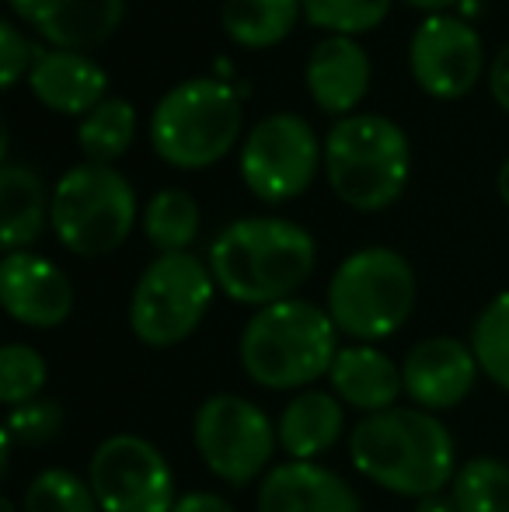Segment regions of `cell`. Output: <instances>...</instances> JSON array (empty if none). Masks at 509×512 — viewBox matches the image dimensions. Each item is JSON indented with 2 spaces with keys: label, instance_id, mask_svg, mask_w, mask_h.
I'll use <instances>...</instances> for the list:
<instances>
[{
  "label": "cell",
  "instance_id": "1",
  "mask_svg": "<svg viewBox=\"0 0 509 512\" xmlns=\"http://www.w3.org/2000/svg\"><path fill=\"white\" fill-rule=\"evenodd\" d=\"M206 265L224 297L262 310L297 297L318 265V244L283 216H245L213 237Z\"/></svg>",
  "mask_w": 509,
  "mask_h": 512
},
{
  "label": "cell",
  "instance_id": "2",
  "mask_svg": "<svg viewBox=\"0 0 509 512\" xmlns=\"http://www.w3.org/2000/svg\"><path fill=\"white\" fill-rule=\"evenodd\" d=\"M349 460L377 488L415 502L450 492L457 474L450 429L415 405L360 418L349 432Z\"/></svg>",
  "mask_w": 509,
  "mask_h": 512
},
{
  "label": "cell",
  "instance_id": "3",
  "mask_svg": "<svg viewBox=\"0 0 509 512\" xmlns=\"http://www.w3.org/2000/svg\"><path fill=\"white\" fill-rule=\"evenodd\" d=\"M339 328L311 300H279L255 310L238 338V363L262 391H307L339 356Z\"/></svg>",
  "mask_w": 509,
  "mask_h": 512
},
{
  "label": "cell",
  "instance_id": "4",
  "mask_svg": "<svg viewBox=\"0 0 509 512\" xmlns=\"http://www.w3.org/2000/svg\"><path fill=\"white\" fill-rule=\"evenodd\" d=\"M419 300V279L394 248H360L339 262L328 279L325 310L339 335L377 345L398 335Z\"/></svg>",
  "mask_w": 509,
  "mask_h": 512
},
{
  "label": "cell",
  "instance_id": "5",
  "mask_svg": "<svg viewBox=\"0 0 509 512\" xmlns=\"http://www.w3.org/2000/svg\"><path fill=\"white\" fill-rule=\"evenodd\" d=\"M412 171L408 140L384 115H346L325 136V175L349 209L377 213L398 203Z\"/></svg>",
  "mask_w": 509,
  "mask_h": 512
},
{
  "label": "cell",
  "instance_id": "6",
  "mask_svg": "<svg viewBox=\"0 0 509 512\" xmlns=\"http://www.w3.org/2000/svg\"><path fill=\"white\" fill-rule=\"evenodd\" d=\"M241 98L231 84L213 77L182 81L154 105L150 147L164 164L199 171L217 164L241 136Z\"/></svg>",
  "mask_w": 509,
  "mask_h": 512
},
{
  "label": "cell",
  "instance_id": "7",
  "mask_svg": "<svg viewBox=\"0 0 509 512\" xmlns=\"http://www.w3.org/2000/svg\"><path fill=\"white\" fill-rule=\"evenodd\" d=\"M213 297L217 279L192 251L157 255L129 293V331L147 349H175L199 331Z\"/></svg>",
  "mask_w": 509,
  "mask_h": 512
},
{
  "label": "cell",
  "instance_id": "8",
  "mask_svg": "<svg viewBox=\"0 0 509 512\" xmlns=\"http://www.w3.org/2000/svg\"><path fill=\"white\" fill-rule=\"evenodd\" d=\"M49 223L70 255L105 258L133 234L136 192L112 164H77L56 182Z\"/></svg>",
  "mask_w": 509,
  "mask_h": 512
},
{
  "label": "cell",
  "instance_id": "9",
  "mask_svg": "<svg viewBox=\"0 0 509 512\" xmlns=\"http://www.w3.org/2000/svg\"><path fill=\"white\" fill-rule=\"evenodd\" d=\"M192 443L213 478L245 488L269 474L279 446L276 422L245 394H210L192 415Z\"/></svg>",
  "mask_w": 509,
  "mask_h": 512
},
{
  "label": "cell",
  "instance_id": "10",
  "mask_svg": "<svg viewBox=\"0 0 509 512\" xmlns=\"http://www.w3.org/2000/svg\"><path fill=\"white\" fill-rule=\"evenodd\" d=\"M318 168H325V147H318L311 122L293 112L265 115L241 147V178L265 206L304 196Z\"/></svg>",
  "mask_w": 509,
  "mask_h": 512
},
{
  "label": "cell",
  "instance_id": "11",
  "mask_svg": "<svg viewBox=\"0 0 509 512\" xmlns=\"http://www.w3.org/2000/svg\"><path fill=\"white\" fill-rule=\"evenodd\" d=\"M88 485L102 512H171L178 502L168 457L136 432H112L95 446Z\"/></svg>",
  "mask_w": 509,
  "mask_h": 512
},
{
  "label": "cell",
  "instance_id": "12",
  "mask_svg": "<svg viewBox=\"0 0 509 512\" xmlns=\"http://www.w3.org/2000/svg\"><path fill=\"white\" fill-rule=\"evenodd\" d=\"M408 67L426 95L454 102L468 95L482 77V39L475 25L457 14H429L412 35Z\"/></svg>",
  "mask_w": 509,
  "mask_h": 512
},
{
  "label": "cell",
  "instance_id": "13",
  "mask_svg": "<svg viewBox=\"0 0 509 512\" xmlns=\"http://www.w3.org/2000/svg\"><path fill=\"white\" fill-rule=\"evenodd\" d=\"M478 377V359L471 352V342H461L454 335L422 338L419 345L405 352L401 359V384L405 398L422 411H450L471 398Z\"/></svg>",
  "mask_w": 509,
  "mask_h": 512
},
{
  "label": "cell",
  "instance_id": "14",
  "mask_svg": "<svg viewBox=\"0 0 509 512\" xmlns=\"http://www.w3.org/2000/svg\"><path fill=\"white\" fill-rule=\"evenodd\" d=\"M0 304L25 328H60L74 314V286L67 272L32 251H7L0 262Z\"/></svg>",
  "mask_w": 509,
  "mask_h": 512
},
{
  "label": "cell",
  "instance_id": "15",
  "mask_svg": "<svg viewBox=\"0 0 509 512\" xmlns=\"http://www.w3.org/2000/svg\"><path fill=\"white\" fill-rule=\"evenodd\" d=\"M258 512H363V499L339 471L318 460H283L255 488Z\"/></svg>",
  "mask_w": 509,
  "mask_h": 512
},
{
  "label": "cell",
  "instance_id": "16",
  "mask_svg": "<svg viewBox=\"0 0 509 512\" xmlns=\"http://www.w3.org/2000/svg\"><path fill=\"white\" fill-rule=\"evenodd\" d=\"M7 4L56 49L102 46L126 11V0H7Z\"/></svg>",
  "mask_w": 509,
  "mask_h": 512
},
{
  "label": "cell",
  "instance_id": "17",
  "mask_svg": "<svg viewBox=\"0 0 509 512\" xmlns=\"http://www.w3.org/2000/svg\"><path fill=\"white\" fill-rule=\"evenodd\" d=\"M28 88L49 112L88 115L109 98V77L77 49H39L28 70Z\"/></svg>",
  "mask_w": 509,
  "mask_h": 512
},
{
  "label": "cell",
  "instance_id": "18",
  "mask_svg": "<svg viewBox=\"0 0 509 512\" xmlns=\"http://www.w3.org/2000/svg\"><path fill=\"white\" fill-rule=\"evenodd\" d=\"M332 394L346 408H356L363 418L381 415L398 408V398L405 394L401 384V363H394L381 345H342L328 370Z\"/></svg>",
  "mask_w": 509,
  "mask_h": 512
},
{
  "label": "cell",
  "instance_id": "19",
  "mask_svg": "<svg viewBox=\"0 0 509 512\" xmlns=\"http://www.w3.org/2000/svg\"><path fill=\"white\" fill-rule=\"evenodd\" d=\"M304 81L321 112L346 119L363 102V95L370 88V60L353 39L328 35L325 42L314 46L304 70Z\"/></svg>",
  "mask_w": 509,
  "mask_h": 512
},
{
  "label": "cell",
  "instance_id": "20",
  "mask_svg": "<svg viewBox=\"0 0 509 512\" xmlns=\"http://www.w3.org/2000/svg\"><path fill=\"white\" fill-rule=\"evenodd\" d=\"M346 405L332 391H297L276 418L279 450L286 460H318L342 439Z\"/></svg>",
  "mask_w": 509,
  "mask_h": 512
},
{
  "label": "cell",
  "instance_id": "21",
  "mask_svg": "<svg viewBox=\"0 0 509 512\" xmlns=\"http://www.w3.org/2000/svg\"><path fill=\"white\" fill-rule=\"evenodd\" d=\"M53 216V199L46 196V185L28 164L0 168V244L4 251H28V244L39 241Z\"/></svg>",
  "mask_w": 509,
  "mask_h": 512
},
{
  "label": "cell",
  "instance_id": "22",
  "mask_svg": "<svg viewBox=\"0 0 509 512\" xmlns=\"http://www.w3.org/2000/svg\"><path fill=\"white\" fill-rule=\"evenodd\" d=\"M304 0H224L220 25L245 49H269L297 28Z\"/></svg>",
  "mask_w": 509,
  "mask_h": 512
},
{
  "label": "cell",
  "instance_id": "23",
  "mask_svg": "<svg viewBox=\"0 0 509 512\" xmlns=\"http://www.w3.org/2000/svg\"><path fill=\"white\" fill-rule=\"evenodd\" d=\"M143 234L161 255L189 251L199 234V203L185 189H161L143 209Z\"/></svg>",
  "mask_w": 509,
  "mask_h": 512
},
{
  "label": "cell",
  "instance_id": "24",
  "mask_svg": "<svg viewBox=\"0 0 509 512\" xmlns=\"http://www.w3.org/2000/svg\"><path fill=\"white\" fill-rule=\"evenodd\" d=\"M133 133H136V108L126 98H105L95 112L84 115L81 129H77V143H81L84 157L91 164H112L129 150Z\"/></svg>",
  "mask_w": 509,
  "mask_h": 512
},
{
  "label": "cell",
  "instance_id": "25",
  "mask_svg": "<svg viewBox=\"0 0 509 512\" xmlns=\"http://www.w3.org/2000/svg\"><path fill=\"white\" fill-rule=\"evenodd\" d=\"M450 499L457 512H509V464L499 457H471L457 467Z\"/></svg>",
  "mask_w": 509,
  "mask_h": 512
},
{
  "label": "cell",
  "instance_id": "26",
  "mask_svg": "<svg viewBox=\"0 0 509 512\" xmlns=\"http://www.w3.org/2000/svg\"><path fill=\"white\" fill-rule=\"evenodd\" d=\"M471 352L482 377L509 394V290L492 297L471 324Z\"/></svg>",
  "mask_w": 509,
  "mask_h": 512
},
{
  "label": "cell",
  "instance_id": "27",
  "mask_svg": "<svg viewBox=\"0 0 509 512\" xmlns=\"http://www.w3.org/2000/svg\"><path fill=\"white\" fill-rule=\"evenodd\" d=\"M21 512H102L88 478L67 467H42L21 492Z\"/></svg>",
  "mask_w": 509,
  "mask_h": 512
},
{
  "label": "cell",
  "instance_id": "28",
  "mask_svg": "<svg viewBox=\"0 0 509 512\" xmlns=\"http://www.w3.org/2000/svg\"><path fill=\"white\" fill-rule=\"evenodd\" d=\"M49 380V363L35 345L7 342L0 349V401L7 408H21L39 401Z\"/></svg>",
  "mask_w": 509,
  "mask_h": 512
},
{
  "label": "cell",
  "instance_id": "29",
  "mask_svg": "<svg viewBox=\"0 0 509 512\" xmlns=\"http://www.w3.org/2000/svg\"><path fill=\"white\" fill-rule=\"evenodd\" d=\"M391 11V0H304V18L332 35L374 32Z\"/></svg>",
  "mask_w": 509,
  "mask_h": 512
},
{
  "label": "cell",
  "instance_id": "30",
  "mask_svg": "<svg viewBox=\"0 0 509 512\" xmlns=\"http://www.w3.org/2000/svg\"><path fill=\"white\" fill-rule=\"evenodd\" d=\"M60 429H63V405L53 398H39L21 408H7L4 429L0 432L14 446H42L60 436Z\"/></svg>",
  "mask_w": 509,
  "mask_h": 512
},
{
  "label": "cell",
  "instance_id": "31",
  "mask_svg": "<svg viewBox=\"0 0 509 512\" xmlns=\"http://www.w3.org/2000/svg\"><path fill=\"white\" fill-rule=\"evenodd\" d=\"M35 56H39V46H32V42L14 28V21H0V84H4L7 91L21 81L25 70H32Z\"/></svg>",
  "mask_w": 509,
  "mask_h": 512
},
{
  "label": "cell",
  "instance_id": "32",
  "mask_svg": "<svg viewBox=\"0 0 509 512\" xmlns=\"http://www.w3.org/2000/svg\"><path fill=\"white\" fill-rule=\"evenodd\" d=\"M171 512H234V506L217 492H185L178 495Z\"/></svg>",
  "mask_w": 509,
  "mask_h": 512
},
{
  "label": "cell",
  "instance_id": "33",
  "mask_svg": "<svg viewBox=\"0 0 509 512\" xmlns=\"http://www.w3.org/2000/svg\"><path fill=\"white\" fill-rule=\"evenodd\" d=\"M489 91L496 98V105L509 112V42L499 49V56L492 60V70H489Z\"/></svg>",
  "mask_w": 509,
  "mask_h": 512
},
{
  "label": "cell",
  "instance_id": "34",
  "mask_svg": "<svg viewBox=\"0 0 509 512\" xmlns=\"http://www.w3.org/2000/svg\"><path fill=\"white\" fill-rule=\"evenodd\" d=\"M412 512H457V506L450 499V492H440V495H429V499H419Z\"/></svg>",
  "mask_w": 509,
  "mask_h": 512
},
{
  "label": "cell",
  "instance_id": "35",
  "mask_svg": "<svg viewBox=\"0 0 509 512\" xmlns=\"http://www.w3.org/2000/svg\"><path fill=\"white\" fill-rule=\"evenodd\" d=\"M405 4L419 7V11H429V14H443L450 4H457V0H405Z\"/></svg>",
  "mask_w": 509,
  "mask_h": 512
},
{
  "label": "cell",
  "instance_id": "36",
  "mask_svg": "<svg viewBox=\"0 0 509 512\" xmlns=\"http://www.w3.org/2000/svg\"><path fill=\"white\" fill-rule=\"evenodd\" d=\"M496 189H499V199L509 206V157L503 161V168H499V178H496Z\"/></svg>",
  "mask_w": 509,
  "mask_h": 512
},
{
  "label": "cell",
  "instance_id": "37",
  "mask_svg": "<svg viewBox=\"0 0 509 512\" xmlns=\"http://www.w3.org/2000/svg\"><path fill=\"white\" fill-rule=\"evenodd\" d=\"M0 512H21V506H14L11 499H4V502H0Z\"/></svg>",
  "mask_w": 509,
  "mask_h": 512
}]
</instances>
